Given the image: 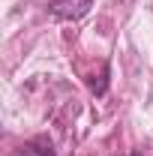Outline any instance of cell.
Listing matches in <instances>:
<instances>
[{"instance_id":"6da1fadb","label":"cell","mask_w":153,"mask_h":156,"mask_svg":"<svg viewBox=\"0 0 153 156\" xmlns=\"http://www.w3.org/2000/svg\"><path fill=\"white\" fill-rule=\"evenodd\" d=\"M90 6H93V0H51L48 12L57 21H78L90 12Z\"/></svg>"},{"instance_id":"7a4b0ae2","label":"cell","mask_w":153,"mask_h":156,"mask_svg":"<svg viewBox=\"0 0 153 156\" xmlns=\"http://www.w3.org/2000/svg\"><path fill=\"white\" fill-rule=\"evenodd\" d=\"M18 156H54V144L48 135H36L18 147Z\"/></svg>"},{"instance_id":"3957f363","label":"cell","mask_w":153,"mask_h":156,"mask_svg":"<svg viewBox=\"0 0 153 156\" xmlns=\"http://www.w3.org/2000/svg\"><path fill=\"white\" fill-rule=\"evenodd\" d=\"M87 84H90V90H93L96 96H105V90H108V63H102L99 75H93Z\"/></svg>"}]
</instances>
